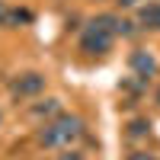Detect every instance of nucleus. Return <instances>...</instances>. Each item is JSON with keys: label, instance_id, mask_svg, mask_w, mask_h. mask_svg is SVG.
<instances>
[{"label": "nucleus", "instance_id": "nucleus-1", "mask_svg": "<svg viewBox=\"0 0 160 160\" xmlns=\"http://www.w3.org/2000/svg\"><path fill=\"white\" fill-rule=\"evenodd\" d=\"M80 135H83V122L77 115H55L51 122L42 125L38 144H45V148H71Z\"/></svg>", "mask_w": 160, "mask_h": 160}, {"label": "nucleus", "instance_id": "nucleus-2", "mask_svg": "<svg viewBox=\"0 0 160 160\" xmlns=\"http://www.w3.org/2000/svg\"><path fill=\"white\" fill-rule=\"evenodd\" d=\"M112 38H115V32L96 16L83 29V35H80V51H87V55H106L112 48Z\"/></svg>", "mask_w": 160, "mask_h": 160}, {"label": "nucleus", "instance_id": "nucleus-3", "mask_svg": "<svg viewBox=\"0 0 160 160\" xmlns=\"http://www.w3.org/2000/svg\"><path fill=\"white\" fill-rule=\"evenodd\" d=\"M42 90H45V77L35 74V71L19 74L16 83H13V93H16V96H35V93H42Z\"/></svg>", "mask_w": 160, "mask_h": 160}, {"label": "nucleus", "instance_id": "nucleus-4", "mask_svg": "<svg viewBox=\"0 0 160 160\" xmlns=\"http://www.w3.org/2000/svg\"><path fill=\"white\" fill-rule=\"evenodd\" d=\"M131 71H135L138 77H154L157 74V61L151 51H135L131 55Z\"/></svg>", "mask_w": 160, "mask_h": 160}, {"label": "nucleus", "instance_id": "nucleus-5", "mask_svg": "<svg viewBox=\"0 0 160 160\" xmlns=\"http://www.w3.org/2000/svg\"><path fill=\"white\" fill-rule=\"evenodd\" d=\"M138 22L148 26V29H157L160 32V3H148L138 10Z\"/></svg>", "mask_w": 160, "mask_h": 160}, {"label": "nucleus", "instance_id": "nucleus-6", "mask_svg": "<svg viewBox=\"0 0 160 160\" xmlns=\"http://www.w3.org/2000/svg\"><path fill=\"white\" fill-rule=\"evenodd\" d=\"M58 109H61V106H58V99H45L42 106H35L32 112H35V115H55Z\"/></svg>", "mask_w": 160, "mask_h": 160}, {"label": "nucleus", "instance_id": "nucleus-7", "mask_svg": "<svg viewBox=\"0 0 160 160\" xmlns=\"http://www.w3.org/2000/svg\"><path fill=\"white\" fill-rule=\"evenodd\" d=\"M29 19H32L29 10H10V19H7V22H16V26H19V22H29Z\"/></svg>", "mask_w": 160, "mask_h": 160}, {"label": "nucleus", "instance_id": "nucleus-8", "mask_svg": "<svg viewBox=\"0 0 160 160\" xmlns=\"http://www.w3.org/2000/svg\"><path fill=\"white\" fill-rule=\"evenodd\" d=\"M128 160H157V157L148 154V151H135V154H128Z\"/></svg>", "mask_w": 160, "mask_h": 160}, {"label": "nucleus", "instance_id": "nucleus-9", "mask_svg": "<svg viewBox=\"0 0 160 160\" xmlns=\"http://www.w3.org/2000/svg\"><path fill=\"white\" fill-rule=\"evenodd\" d=\"M10 19V7H7V0H0V26H3Z\"/></svg>", "mask_w": 160, "mask_h": 160}, {"label": "nucleus", "instance_id": "nucleus-10", "mask_svg": "<svg viewBox=\"0 0 160 160\" xmlns=\"http://www.w3.org/2000/svg\"><path fill=\"white\" fill-rule=\"evenodd\" d=\"M115 3H118V7H135L138 0H115Z\"/></svg>", "mask_w": 160, "mask_h": 160}, {"label": "nucleus", "instance_id": "nucleus-11", "mask_svg": "<svg viewBox=\"0 0 160 160\" xmlns=\"http://www.w3.org/2000/svg\"><path fill=\"white\" fill-rule=\"evenodd\" d=\"M61 160H80V154H64Z\"/></svg>", "mask_w": 160, "mask_h": 160}, {"label": "nucleus", "instance_id": "nucleus-12", "mask_svg": "<svg viewBox=\"0 0 160 160\" xmlns=\"http://www.w3.org/2000/svg\"><path fill=\"white\" fill-rule=\"evenodd\" d=\"M157 102H160V90H157Z\"/></svg>", "mask_w": 160, "mask_h": 160}]
</instances>
